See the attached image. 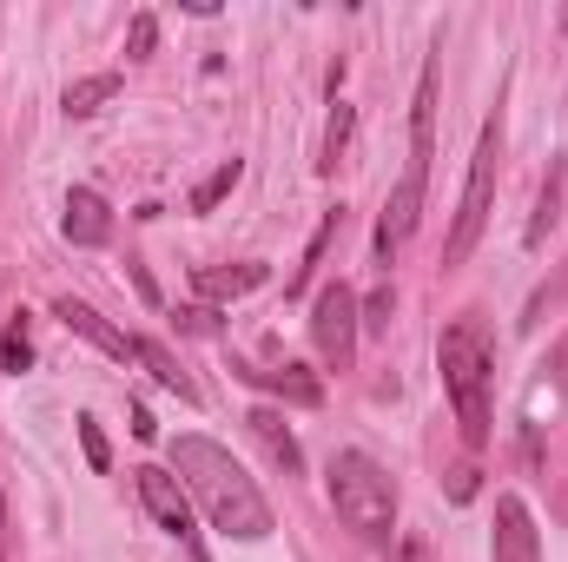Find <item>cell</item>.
<instances>
[{
    "mask_svg": "<svg viewBox=\"0 0 568 562\" xmlns=\"http://www.w3.org/2000/svg\"><path fill=\"white\" fill-rule=\"evenodd\" d=\"M60 232H67V245H106L113 239V212H106V199L93 192V185H73L67 192V212H60Z\"/></svg>",
    "mask_w": 568,
    "mask_h": 562,
    "instance_id": "9c48e42d",
    "label": "cell"
},
{
    "mask_svg": "<svg viewBox=\"0 0 568 562\" xmlns=\"http://www.w3.org/2000/svg\"><path fill=\"white\" fill-rule=\"evenodd\" d=\"M429 145H436V60H429L424 80H417V107H410V159H404V179H397V192H390V205H384V219H377V265H390V259L410 245L417 219H424V199H429Z\"/></svg>",
    "mask_w": 568,
    "mask_h": 562,
    "instance_id": "3957f363",
    "label": "cell"
},
{
    "mask_svg": "<svg viewBox=\"0 0 568 562\" xmlns=\"http://www.w3.org/2000/svg\"><path fill=\"white\" fill-rule=\"evenodd\" d=\"M324 483H331V510H337V523L357 530L364 543H384V536L397 530V490H390V476H384L377 456H364V450H337L331 470H324Z\"/></svg>",
    "mask_w": 568,
    "mask_h": 562,
    "instance_id": "277c9868",
    "label": "cell"
},
{
    "mask_svg": "<svg viewBox=\"0 0 568 562\" xmlns=\"http://www.w3.org/2000/svg\"><path fill=\"white\" fill-rule=\"evenodd\" d=\"M476 496V463H456L449 470V503H469Z\"/></svg>",
    "mask_w": 568,
    "mask_h": 562,
    "instance_id": "d4e9b609",
    "label": "cell"
},
{
    "mask_svg": "<svg viewBox=\"0 0 568 562\" xmlns=\"http://www.w3.org/2000/svg\"><path fill=\"white\" fill-rule=\"evenodd\" d=\"M436 371H443V391L456 404L463 423V443L483 450L489 443V378H496V358H489V331L483 318H456L436 344Z\"/></svg>",
    "mask_w": 568,
    "mask_h": 562,
    "instance_id": "7a4b0ae2",
    "label": "cell"
},
{
    "mask_svg": "<svg viewBox=\"0 0 568 562\" xmlns=\"http://www.w3.org/2000/svg\"><path fill=\"white\" fill-rule=\"evenodd\" d=\"M172 324L192 331V338H219V331H225V318H219L212 304H185V311H172Z\"/></svg>",
    "mask_w": 568,
    "mask_h": 562,
    "instance_id": "ffe728a7",
    "label": "cell"
},
{
    "mask_svg": "<svg viewBox=\"0 0 568 562\" xmlns=\"http://www.w3.org/2000/svg\"><path fill=\"white\" fill-rule=\"evenodd\" d=\"M337 232H344V205H331V212H324V225H317V232H311V245H304V265L284 279V291H304V284H311V272L324 265V252H331V239H337Z\"/></svg>",
    "mask_w": 568,
    "mask_h": 562,
    "instance_id": "2e32d148",
    "label": "cell"
},
{
    "mask_svg": "<svg viewBox=\"0 0 568 562\" xmlns=\"http://www.w3.org/2000/svg\"><path fill=\"white\" fill-rule=\"evenodd\" d=\"M496 152H503V133L496 120L483 127L476 140V159H469V185H463V205H456V225H449V245H443V265H463L489 225V199H496Z\"/></svg>",
    "mask_w": 568,
    "mask_h": 562,
    "instance_id": "5b68a950",
    "label": "cell"
},
{
    "mask_svg": "<svg viewBox=\"0 0 568 562\" xmlns=\"http://www.w3.org/2000/svg\"><path fill=\"white\" fill-rule=\"evenodd\" d=\"M133 476H140V503L152 510V523H159L165 536H179L192 562H205V543H199V523H192V496H185V483H179L172 470H159V463H140Z\"/></svg>",
    "mask_w": 568,
    "mask_h": 562,
    "instance_id": "52a82bcc",
    "label": "cell"
},
{
    "mask_svg": "<svg viewBox=\"0 0 568 562\" xmlns=\"http://www.w3.org/2000/svg\"><path fill=\"white\" fill-rule=\"evenodd\" d=\"M0 562H7V523H0Z\"/></svg>",
    "mask_w": 568,
    "mask_h": 562,
    "instance_id": "f1b7e54d",
    "label": "cell"
},
{
    "mask_svg": "<svg viewBox=\"0 0 568 562\" xmlns=\"http://www.w3.org/2000/svg\"><path fill=\"white\" fill-rule=\"evenodd\" d=\"M80 450H87V463H93V470H106V463H113V450H106V430H100L93 418H80Z\"/></svg>",
    "mask_w": 568,
    "mask_h": 562,
    "instance_id": "603a6c76",
    "label": "cell"
},
{
    "mask_svg": "<svg viewBox=\"0 0 568 562\" xmlns=\"http://www.w3.org/2000/svg\"><path fill=\"white\" fill-rule=\"evenodd\" d=\"M192 284H199V298H245V291L265 284V265L258 259H245V265H199Z\"/></svg>",
    "mask_w": 568,
    "mask_h": 562,
    "instance_id": "5bb4252c",
    "label": "cell"
},
{
    "mask_svg": "<svg viewBox=\"0 0 568 562\" xmlns=\"http://www.w3.org/2000/svg\"><path fill=\"white\" fill-rule=\"evenodd\" d=\"M311 344H317L324 371H351V358H357V291L344 279L317 291V304H311Z\"/></svg>",
    "mask_w": 568,
    "mask_h": 562,
    "instance_id": "8992f818",
    "label": "cell"
},
{
    "mask_svg": "<svg viewBox=\"0 0 568 562\" xmlns=\"http://www.w3.org/2000/svg\"><path fill=\"white\" fill-rule=\"evenodd\" d=\"M133 358H140L145 371H152V378H159V384H165V391L179 398V404H199V384L185 378V364H179V358H172V351H165L159 338H133Z\"/></svg>",
    "mask_w": 568,
    "mask_h": 562,
    "instance_id": "4fadbf2b",
    "label": "cell"
},
{
    "mask_svg": "<svg viewBox=\"0 0 568 562\" xmlns=\"http://www.w3.org/2000/svg\"><path fill=\"white\" fill-rule=\"evenodd\" d=\"M126 272H133V284H140V298H145V304H159V291H152V279H145V265H126Z\"/></svg>",
    "mask_w": 568,
    "mask_h": 562,
    "instance_id": "83f0119b",
    "label": "cell"
},
{
    "mask_svg": "<svg viewBox=\"0 0 568 562\" xmlns=\"http://www.w3.org/2000/svg\"><path fill=\"white\" fill-rule=\"evenodd\" d=\"M239 378H252L258 391H272L284 404H297V411H317L324 404V384H317V371H304V364H239Z\"/></svg>",
    "mask_w": 568,
    "mask_h": 562,
    "instance_id": "ba28073f",
    "label": "cell"
},
{
    "mask_svg": "<svg viewBox=\"0 0 568 562\" xmlns=\"http://www.w3.org/2000/svg\"><path fill=\"white\" fill-rule=\"evenodd\" d=\"M53 318H60L67 331H80L87 344H100L106 358H120V364H140V358H133V338H126L120 324H106V318H100L87 298H60V304H53Z\"/></svg>",
    "mask_w": 568,
    "mask_h": 562,
    "instance_id": "30bf717a",
    "label": "cell"
},
{
    "mask_svg": "<svg viewBox=\"0 0 568 562\" xmlns=\"http://www.w3.org/2000/svg\"><path fill=\"white\" fill-rule=\"evenodd\" d=\"M159 47V20L152 13H133V27H126V60H145Z\"/></svg>",
    "mask_w": 568,
    "mask_h": 562,
    "instance_id": "7402d4cb",
    "label": "cell"
},
{
    "mask_svg": "<svg viewBox=\"0 0 568 562\" xmlns=\"http://www.w3.org/2000/svg\"><path fill=\"white\" fill-rule=\"evenodd\" d=\"M172 476L205 510V523L225 530L232 543H265L278 530L272 523V503L258 496V483L245 476V463L225 443H212V436H172Z\"/></svg>",
    "mask_w": 568,
    "mask_h": 562,
    "instance_id": "6da1fadb",
    "label": "cell"
},
{
    "mask_svg": "<svg viewBox=\"0 0 568 562\" xmlns=\"http://www.w3.org/2000/svg\"><path fill=\"white\" fill-rule=\"evenodd\" d=\"M245 430L265 443V456L278 463L284 476H297L304 470V450H297V436H291V423H284V411H272V404H258V411H245Z\"/></svg>",
    "mask_w": 568,
    "mask_h": 562,
    "instance_id": "7c38bea8",
    "label": "cell"
},
{
    "mask_svg": "<svg viewBox=\"0 0 568 562\" xmlns=\"http://www.w3.org/2000/svg\"><path fill=\"white\" fill-rule=\"evenodd\" d=\"M239 179H245V159H225V165H219V172H212V179L192 192V212H212V205H219V199H225Z\"/></svg>",
    "mask_w": 568,
    "mask_h": 562,
    "instance_id": "ac0fdd59",
    "label": "cell"
},
{
    "mask_svg": "<svg viewBox=\"0 0 568 562\" xmlns=\"http://www.w3.org/2000/svg\"><path fill=\"white\" fill-rule=\"evenodd\" d=\"M496 562H542V543H536V523H529L523 496L496 503Z\"/></svg>",
    "mask_w": 568,
    "mask_h": 562,
    "instance_id": "8fae6325",
    "label": "cell"
},
{
    "mask_svg": "<svg viewBox=\"0 0 568 562\" xmlns=\"http://www.w3.org/2000/svg\"><path fill=\"white\" fill-rule=\"evenodd\" d=\"M390 311H397V291L390 284H377L364 304H357V331H371V338H384L390 331Z\"/></svg>",
    "mask_w": 568,
    "mask_h": 562,
    "instance_id": "d6986e66",
    "label": "cell"
},
{
    "mask_svg": "<svg viewBox=\"0 0 568 562\" xmlns=\"http://www.w3.org/2000/svg\"><path fill=\"white\" fill-rule=\"evenodd\" d=\"M344 140H351V107H344V100H337V113H331V127H324V159H317V165H324V172H331V165H337V152H344Z\"/></svg>",
    "mask_w": 568,
    "mask_h": 562,
    "instance_id": "44dd1931",
    "label": "cell"
},
{
    "mask_svg": "<svg viewBox=\"0 0 568 562\" xmlns=\"http://www.w3.org/2000/svg\"><path fill=\"white\" fill-rule=\"evenodd\" d=\"M390 562H429V550L410 536V543H397V556H390Z\"/></svg>",
    "mask_w": 568,
    "mask_h": 562,
    "instance_id": "484cf974",
    "label": "cell"
},
{
    "mask_svg": "<svg viewBox=\"0 0 568 562\" xmlns=\"http://www.w3.org/2000/svg\"><path fill=\"white\" fill-rule=\"evenodd\" d=\"M133 436H145V443L159 436V423H152V411H133Z\"/></svg>",
    "mask_w": 568,
    "mask_h": 562,
    "instance_id": "4316f807",
    "label": "cell"
},
{
    "mask_svg": "<svg viewBox=\"0 0 568 562\" xmlns=\"http://www.w3.org/2000/svg\"><path fill=\"white\" fill-rule=\"evenodd\" d=\"M556 199H562V172H549V185H542V205H536V225H529V245L549 232V219H556Z\"/></svg>",
    "mask_w": 568,
    "mask_h": 562,
    "instance_id": "cb8c5ba5",
    "label": "cell"
},
{
    "mask_svg": "<svg viewBox=\"0 0 568 562\" xmlns=\"http://www.w3.org/2000/svg\"><path fill=\"white\" fill-rule=\"evenodd\" d=\"M33 364V338H27V311H13L7 318V331H0V371L7 378H20Z\"/></svg>",
    "mask_w": 568,
    "mask_h": 562,
    "instance_id": "e0dca14e",
    "label": "cell"
},
{
    "mask_svg": "<svg viewBox=\"0 0 568 562\" xmlns=\"http://www.w3.org/2000/svg\"><path fill=\"white\" fill-rule=\"evenodd\" d=\"M113 93H120V73H87V80H73V87L60 93V107H67L73 120H87V113H100Z\"/></svg>",
    "mask_w": 568,
    "mask_h": 562,
    "instance_id": "9a60e30c",
    "label": "cell"
}]
</instances>
